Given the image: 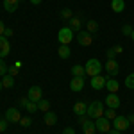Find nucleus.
<instances>
[{
	"label": "nucleus",
	"instance_id": "a878e982",
	"mask_svg": "<svg viewBox=\"0 0 134 134\" xmlns=\"http://www.w3.org/2000/svg\"><path fill=\"white\" fill-rule=\"evenodd\" d=\"M125 86H127L129 90H134V73H129V75L125 77Z\"/></svg>",
	"mask_w": 134,
	"mask_h": 134
},
{
	"label": "nucleus",
	"instance_id": "4be33fe9",
	"mask_svg": "<svg viewBox=\"0 0 134 134\" xmlns=\"http://www.w3.org/2000/svg\"><path fill=\"white\" fill-rule=\"evenodd\" d=\"M2 84H4V88H13V86H14V79H13V75L5 73L4 79H2Z\"/></svg>",
	"mask_w": 134,
	"mask_h": 134
},
{
	"label": "nucleus",
	"instance_id": "7c9ffc66",
	"mask_svg": "<svg viewBox=\"0 0 134 134\" xmlns=\"http://www.w3.org/2000/svg\"><path fill=\"white\" fill-rule=\"evenodd\" d=\"M20 124H21V127H31L32 120L29 118V116H25V118H21V120H20Z\"/></svg>",
	"mask_w": 134,
	"mask_h": 134
},
{
	"label": "nucleus",
	"instance_id": "7ed1b4c3",
	"mask_svg": "<svg viewBox=\"0 0 134 134\" xmlns=\"http://www.w3.org/2000/svg\"><path fill=\"white\" fill-rule=\"evenodd\" d=\"M57 40H59L61 45H70V41L73 40V31L70 29V27H63V29H59V32H57Z\"/></svg>",
	"mask_w": 134,
	"mask_h": 134
},
{
	"label": "nucleus",
	"instance_id": "c756f323",
	"mask_svg": "<svg viewBox=\"0 0 134 134\" xmlns=\"http://www.w3.org/2000/svg\"><path fill=\"white\" fill-rule=\"evenodd\" d=\"M7 70H9V66L5 64V61H4V59H0V75H5V73H7Z\"/></svg>",
	"mask_w": 134,
	"mask_h": 134
},
{
	"label": "nucleus",
	"instance_id": "c03bdc74",
	"mask_svg": "<svg viewBox=\"0 0 134 134\" xmlns=\"http://www.w3.org/2000/svg\"><path fill=\"white\" fill-rule=\"evenodd\" d=\"M32 5H38V4H41V0H31Z\"/></svg>",
	"mask_w": 134,
	"mask_h": 134
},
{
	"label": "nucleus",
	"instance_id": "39448f33",
	"mask_svg": "<svg viewBox=\"0 0 134 134\" xmlns=\"http://www.w3.org/2000/svg\"><path fill=\"white\" fill-rule=\"evenodd\" d=\"M77 43L81 45V47H90L93 43V38H91V32L84 31V32H77Z\"/></svg>",
	"mask_w": 134,
	"mask_h": 134
},
{
	"label": "nucleus",
	"instance_id": "9d476101",
	"mask_svg": "<svg viewBox=\"0 0 134 134\" xmlns=\"http://www.w3.org/2000/svg\"><path fill=\"white\" fill-rule=\"evenodd\" d=\"M105 105L111 107V109H118V107H120V97H118L116 93H109V95L105 97Z\"/></svg>",
	"mask_w": 134,
	"mask_h": 134
},
{
	"label": "nucleus",
	"instance_id": "49530a36",
	"mask_svg": "<svg viewBox=\"0 0 134 134\" xmlns=\"http://www.w3.org/2000/svg\"><path fill=\"white\" fill-rule=\"evenodd\" d=\"M2 88H4V84H2V81H0V90H2Z\"/></svg>",
	"mask_w": 134,
	"mask_h": 134
},
{
	"label": "nucleus",
	"instance_id": "dca6fc26",
	"mask_svg": "<svg viewBox=\"0 0 134 134\" xmlns=\"http://www.w3.org/2000/svg\"><path fill=\"white\" fill-rule=\"evenodd\" d=\"M86 111H88V104L77 102L75 105H73V113L77 114V116H84V114H86Z\"/></svg>",
	"mask_w": 134,
	"mask_h": 134
},
{
	"label": "nucleus",
	"instance_id": "f03ea898",
	"mask_svg": "<svg viewBox=\"0 0 134 134\" xmlns=\"http://www.w3.org/2000/svg\"><path fill=\"white\" fill-rule=\"evenodd\" d=\"M84 68H86V75H90V77L100 75V72H102V64H100L98 59H88V63L84 64Z\"/></svg>",
	"mask_w": 134,
	"mask_h": 134
},
{
	"label": "nucleus",
	"instance_id": "2f4dec72",
	"mask_svg": "<svg viewBox=\"0 0 134 134\" xmlns=\"http://www.w3.org/2000/svg\"><path fill=\"white\" fill-rule=\"evenodd\" d=\"M18 102H20V107H27V104L31 102V98H29V97H21Z\"/></svg>",
	"mask_w": 134,
	"mask_h": 134
},
{
	"label": "nucleus",
	"instance_id": "58836bf2",
	"mask_svg": "<svg viewBox=\"0 0 134 134\" xmlns=\"http://www.w3.org/2000/svg\"><path fill=\"white\" fill-rule=\"evenodd\" d=\"M88 122H90V116H81V118H79V124L81 125H86Z\"/></svg>",
	"mask_w": 134,
	"mask_h": 134
},
{
	"label": "nucleus",
	"instance_id": "1a4fd4ad",
	"mask_svg": "<svg viewBox=\"0 0 134 134\" xmlns=\"http://www.w3.org/2000/svg\"><path fill=\"white\" fill-rule=\"evenodd\" d=\"M11 52V43L9 40L5 38V36H0V59H4V57H7Z\"/></svg>",
	"mask_w": 134,
	"mask_h": 134
},
{
	"label": "nucleus",
	"instance_id": "9b49d317",
	"mask_svg": "<svg viewBox=\"0 0 134 134\" xmlns=\"http://www.w3.org/2000/svg\"><path fill=\"white\" fill-rule=\"evenodd\" d=\"M105 72L109 73L111 77H114L116 73L120 72V64L116 63V59H109V61L105 63Z\"/></svg>",
	"mask_w": 134,
	"mask_h": 134
},
{
	"label": "nucleus",
	"instance_id": "a19ab883",
	"mask_svg": "<svg viewBox=\"0 0 134 134\" xmlns=\"http://www.w3.org/2000/svg\"><path fill=\"white\" fill-rule=\"evenodd\" d=\"M4 34H5V38H11V36H13V29H5Z\"/></svg>",
	"mask_w": 134,
	"mask_h": 134
},
{
	"label": "nucleus",
	"instance_id": "4c0bfd02",
	"mask_svg": "<svg viewBox=\"0 0 134 134\" xmlns=\"http://www.w3.org/2000/svg\"><path fill=\"white\" fill-rule=\"evenodd\" d=\"M61 134H75V129L73 127H66V129H63Z\"/></svg>",
	"mask_w": 134,
	"mask_h": 134
},
{
	"label": "nucleus",
	"instance_id": "2eb2a0df",
	"mask_svg": "<svg viewBox=\"0 0 134 134\" xmlns=\"http://www.w3.org/2000/svg\"><path fill=\"white\" fill-rule=\"evenodd\" d=\"M20 2L21 0H4V9L7 11V13H14V11L18 9Z\"/></svg>",
	"mask_w": 134,
	"mask_h": 134
},
{
	"label": "nucleus",
	"instance_id": "bb28decb",
	"mask_svg": "<svg viewBox=\"0 0 134 134\" xmlns=\"http://www.w3.org/2000/svg\"><path fill=\"white\" fill-rule=\"evenodd\" d=\"M72 9H63L61 11V14H59V16H61L63 20H72Z\"/></svg>",
	"mask_w": 134,
	"mask_h": 134
},
{
	"label": "nucleus",
	"instance_id": "a18cd8bd",
	"mask_svg": "<svg viewBox=\"0 0 134 134\" xmlns=\"http://www.w3.org/2000/svg\"><path fill=\"white\" fill-rule=\"evenodd\" d=\"M131 38H132V41H134V29H132V34H131Z\"/></svg>",
	"mask_w": 134,
	"mask_h": 134
},
{
	"label": "nucleus",
	"instance_id": "e433bc0d",
	"mask_svg": "<svg viewBox=\"0 0 134 134\" xmlns=\"http://www.w3.org/2000/svg\"><path fill=\"white\" fill-rule=\"evenodd\" d=\"M105 55H107V59H114V57H116V54H114L113 48H109V50L105 52Z\"/></svg>",
	"mask_w": 134,
	"mask_h": 134
},
{
	"label": "nucleus",
	"instance_id": "5701e85b",
	"mask_svg": "<svg viewBox=\"0 0 134 134\" xmlns=\"http://www.w3.org/2000/svg\"><path fill=\"white\" fill-rule=\"evenodd\" d=\"M38 109H40V111H43V113L50 111V102H48V100H45V98H41V100L38 102Z\"/></svg>",
	"mask_w": 134,
	"mask_h": 134
},
{
	"label": "nucleus",
	"instance_id": "a211bd4d",
	"mask_svg": "<svg viewBox=\"0 0 134 134\" xmlns=\"http://www.w3.org/2000/svg\"><path fill=\"white\" fill-rule=\"evenodd\" d=\"M57 54H59V57H61V59H68V57L72 55V50H70V47H68V45H61V47H59V50H57Z\"/></svg>",
	"mask_w": 134,
	"mask_h": 134
},
{
	"label": "nucleus",
	"instance_id": "412c9836",
	"mask_svg": "<svg viewBox=\"0 0 134 134\" xmlns=\"http://www.w3.org/2000/svg\"><path fill=\"white\" fill-rule=\"evenodd\" d=\"M82 131H84V134H95V131H97V127H95V122H88L86 125H82Z\"/></svg>",
	"mask_w": 134,
	"mask_h": 134
},
{
	"label": "nucleus",
	"instance_id": "f257e3e1",
	"mask_svg": "<svg viewBox=\"0 0 134 134\" xmlns=\"http://www.w3.org/2000/svg\"><path fill=\"white\" fill-rule=\"evenodd\" d=\"M86 114L90 116V118H100V116H104V104L98 102V100H95V102L88 104V111H86Z\"/></svg>",
	"mask_w": 134,
	"mask_h": 134
},
{
	"label": "nucleus",
	"instance_id": "b1692460",
	"mask_svg": "<svg viewBox=\"0 0 134 134\" xmlns=\"http://www.w3.org/2000/svg\"><path fill=\"white\" fill-rule=\"evenodd\" d=\"M86 29H88V32H97L98 31V23L95 20H90L88 23H86Z\"/></svg>",
	"mask_w": 134,
	"mask_h": 134
},
{
	"label": "nucleus",
	"instance_id": "4468645a",
	"mask_svg": "<svg viewBox=\"0 0 134 134\" xmlns=\"http://www.w3.org/2000/svg\"><path fill=\"white\" fill-rule=\"evenodd\" d=\"M118 88H120V82H118L116 79H113V77H111V79H105V90L109 93H116Z\"/></svg>",
	"mask_w": 134,
	"mask_h": 134
},
{
	"label": "nucleus",
	"instance_id": "ea45409f",
	"mask_svg": "<svg viewBox=\"0 0 134 134\" xmlns=\"http://www.w3.org/2000/svg\"><path fill=\"white\" fill-rule=\"evenodd\" d=\"M5 25H4V21H0V36H4V32H5Z\"/></svg>",
	"mask_w": 134,
	"mask_h": 134
},
{
	"label": "nucleus",
	"instance_id": "72a5a7b5",
	"mask_svg": "<svg viewBox=\"0 0 134 134\" xmlns=\"http://www.w3.org/2000/svg\"><path fill=\"white\" fill-rule=\"evenodd\" d=\"M18 72H20V68H16L14 64H13V66H9V70H7V73H9V75H13V77H14Z\"/></svg>",
	"mask_w": 134,
	"mask_h": 134
},
{
	"label": "nucleus",
	"instance_id": "423d86ee",
	"mask_svg": "<svg viewBox=\"0 0 134 134\" xmlns=\"http://www.w3.org/2000/svg\"><path fill=\"white\" fill-rule=\"evenodd\" d=\"M5 120L11 122V124H18V122L21 120L20 109H16V107H9V109L5 111Z\"/></svg>",
	"mask_w": 134,
	"mask_h": 134
},
{
	"label": "nucleus",
	"instance_id": "f704fd0d",
	"mask_svg": "<svg viewBox=\"0 0 134 134\" xmlns=\"http://www.w3.org/2000/svg\"><path fill=\"white\" fill-rule=\"evenodd\" d=\"M5 129H7V120L4 118V120H0V132H4Z\"/></svg>",
	"mask_w": 134,
	"mask_h": 134
},
{
	"label": "nucleus",
	"instance_id": "79ce46f5",
	"mask_svg": "<svg viewBox=\"0 0 134 134\" xmlns=\"http://www.w3.org/2000/svg\"><path fill=\"white\" fill-rule=\"evenodd\" d=\"M107 134H122V132H120V131H116V129H111Z\"/></svg>",
	"mask_w": 134,
	"mask_h": 134
},
{
	"label": "nucleus",
	"instance_id": "0eeeda50",
	"mask_svg": "<svg viewBox=\"0 0 134 134\" xmlns=\"http://www.w3.org/2000/svg\"><path fill=\"white\" fill-rule=\"evenodd\" d=\"M129 125H131L129 124V118H125V116H116L113 120V127L116 131H120V132H122V131H127Z\"/></svg>",
	"mask_w": 134,
	"mask_h": 134
},
{
	"label": "nucleus",
	"instance_id": "cd10ccee",
	"mask_svg": "<svg viewBox=\"0 0 134 134\" xmlns=\"http://www.w3.org/2000/svg\"><path fill=\"white\" fill-rule=\"evenodd\" d=\"M104 116H105L107 120H114V118H116V109H111V107H109V109L105 111V114H104Z\"/></svg>",
	"mask_w": 134,
	"mask_h": 134
},
{
	"label": "nucleus",
	"instance_id": "20e7f679",
	"mask_svg": "<svg viewBox=\"0 0 134 134\" xmlns=\"http://www.w3.org/2000/svg\"><path fill=\"white\" fill-rule=\"evenodd\" d=\"M95 127H97V131L98 132H109L111 131V122L105 118V116H100V118H97L95 120Z\"/></svg>",
	"mask_w": 134,
	"mask_h": 134
},
{
	"label": "nucleus",
	"instance_id": "473e14b6",
	"mask_svg": "<svg viewBox=\"0 0 134 134\" xmlns=\"http://www.w3.org/2000/svg\"><path fill=\"white\" fill-rule=\"evenodd\" d=\"M122 32H124L125 36H131V34H132V27H131V25H124Z\"/></svg>",
	"mask_w": 134,
	"mask_h": 134
},
{
	"label": "nucleus",
	"instance_id": "c85d7f7f",
	"mask_svg": "<svg viewBox=\"0 0 134 134\" xmlns=\"http://www.w3.org/2000/svg\"><path fill=\"white\" fill-rule=\"evenodd\" d=\"M25 109H27V111H29V113H34V111H38V102H29L27 104V107H25Z\"/></svg>",
	"mask_w": 134,
	"mask_h": 134
},
{
	"label": "nucleus",
	"instance_id": "aec40b11",
	"mask_svg": "<svg viewBox=\"0 0 134 134\" xmlns=\"http://www.w3.org/2000/svg\"><path fill=\"white\" fill-rule=\"evenodd\" d=\"M72 73H73V77H84L86 75V68L81 66V64H75V66H72Z\"/></svg>",
	"mask_w": 134,
	"mask_h": 134
},
{
	"label": "nucleus",
	"instance_id": "6ab92c4d",
	"mask_svg": "<svg viewBox=\"0 0 134 134\" xmlns=\"http://www.w3.org/2000/svg\"><path fill=\"white\" fill-rule=\"evenodd\" d=\"M111 9L114 13H122L125 9V2L124 0H111Z\"/></svg>",
	"mask_w": 134,
	"mask_h": 134
},
{
	"label": "nucleus",
	"instance_id": "393cba45",
	"mask_svg": "<svg viewBox=\"0 0 134 134\" xmlns=\"http://www.w3.org/2000/svg\"><path fill=\"white\" fill-rule=\"evenodd\" d=\"M70 29H72L73 32L75 31L79 32V29H81V20H79V18H72V20H70Z\"/></svg>",
	"mask_w": 134,
	"mask_h": 134
},
{
	"label": "nucleus",
	"instance_id": "6e6552de",
	"mask_svg": "<svg viewBox=\"0 0 134 134\" xmlns=\"http://www.w3.org/2000/svg\"><path fill=\"white\" fill-rule=\"evenodd\" d=\"M27 97L31 98L32 102H40V100L43 98L41 88H40V86H31V88H29V91H27Z\"/></svg>",
	"mask_w": 134,
	"mask_h": 134
},
{
	"label": "nucleus",
	"instance_id": "c9c22d12",
	"mask_svg": "<svg viewBox=\"0 0 134 134\" xmlns=\"http://www.w3.org/2000/svg\"><path fill=\"white\" fill-rule=\"evenodd\" d=\"M113 50H114V54L118 55V54H122V52H124V47H122V45H114Z\"/></svg>",
	"mask_w": 134,
	"mask_h": 134
},
{
	"label": "nucleus",
	"instance_id": "ddd939ff",
	"mask_svg": "<svg viewBox=\"0 0 134 134\" xmlns=\"http://www.w3.org/2000/svg\"><path fill=\"white\" fill-rule=\"evenodd\" d=\"M84 88V77H73L70 82V90L72 91H81Z\"/></svg>",
	"mask_w": 134,
	"mask_h": 134
},
{
	"label": "nucleus",
	"instance_id": "37998d69",
	"mask_svg": "<svg viewBox=\"0 0 134 134\" xmlns=\"http://www.w3.org/2000/svg\"><path fill=\"white\" fill-rule=\"evenodd\" d=\"M129 124L134 125V114H131V116H129Z\"/></svg>",
	"mask_w": 134,
	"mask_h": 134
},
{
	"label": "nucleus",
	"instance_id": "f8f14e48",
	"mask_svg": "<svg viewBox=\"0 0 134 134\" xmlns=\"http://www.w3.org/2000/svg\"><path fill=\"white\" fill-rule=\"evenodd\" d=\"M91 88L93 90H102V88H105V77H102V75H95V77H91Z\"/></svg>",
	"mask_w": 134,
	"mask_h": 134
},
{
	"label": "nucleus",
	"instance_id": "f3484780",
	"mask_svg": "<svg viewBox=\"0 0 134 134\" xmlns=\"http://www.w3.org/2000/svg\"><path fill=\"white\" fill-rule=\"evenodd\" d=\"M43 120H45V124L48 125V127H52V125H55V122H57V114L52 113V111H47Z\"/></svg>",
	"mask_w": 134,
	"mask_h": 134
}]
</instances>
